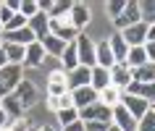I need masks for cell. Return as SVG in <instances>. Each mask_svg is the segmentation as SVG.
<instances>
[{"instance_id":"6da1fadb","label":"cell","mask_w":155,"mask_h":131,"mask_svg":"<svg viewBox=\"0 0 155 131\" xmlns=\"http://www.w3.org/2000/svg\"><path fill=\"white\" fill-rule=\"evenodd\" d=\"M21 79H24V68H21V66L8 63L5 68H0V100L16 89Z\"/></svg>"},{"instance_id":"7a4b0ae2","label":"cell","mask_w":155,"mask_h":131,"mask_svg":"<svg viewBox=\"0 0 155 131\" xmlns=\"http://www.w3.org/2000/svg\"><path fill=\"white\" fill-rule=\"evenodd\" d=\"M11 94L18 100L21 110H26V107H34V105H37V100H40V92H37V87H34L29 79H21V81H18V87L11 92Z\"/></svg>"},{"instance_id":"3957f363","label":"cell","mask_w":155,"mask_h":131,"mask_svg":"<svg viewBox=\"0 0 155 131\" xmlns=\"http://www.w3.org/2000/svg\"><path fill=\"white\" fill-rule=\"evenodd\" d=\"M79 121L82 123H110L113 121V110L105 107L103 102H95V105L79 110Z\"/></svg>"},{"instance_id":"277c9868","label":"cell","mask_w":155,"mask_h":131,"mask_svg":"<svg viewBox=\"0 0 155 131\" xmlns=\"http://www.w3.org/2000/svg\"><path fill=\"white\" fill-rule=\"evenodd\" d=\"M50 34L68 45V42H74L82 32H76V29H74V24L68 21V16H63V18H50Z\"/></svg>"},{"instance_id":"5b68a950","label":"cell","mask_w":155,"mask_h":131,"mask_svg":"<svg viewBox=\"0 0 155 131\" xmlns=\"http://www.w3.org/2000/svg\"><path fill=\"white\" fill-rule=\"evenodd\" d=\"M74 45H76L79 66H84V68H95V42H92L87 34H79V37L74 40Z\"/></svg>"},{"instance_id":"8992f818","label":"cell","mask_w":155,"mask_h":131,"mask_svg":"<svg viewBox=\"0 0 155 131\" xmlns=\"http://www.w3.org/2000/svg\"><path fill=\"white\" fill-rule=\"evenodd\" d=\"M142 21V13H139V3L137 0H126V5H124V13L113 21V26L118 29V32H124V29H129V26L139 24Z\"/></svg>"},{"instance_id":"52a82bcc","label":"cell","mask_w":155,"mask_h":131,"mask_svg":"<svg viewBox=\"0 0 155 131\" xmlns=\"http://www.w3.org/2000/svg\"><path fill=\"white\" fill-rule=\"evenodd\" d=\"M68 21L74 24V29H76V32L87 29V26H90V21H92V8H90V5H84V3H71Z\"/></svg>"},{"instance_id":"ba28073f","label":"cell","mask_w":155,"mask_h":131,"mask_svg":"<svg viewBox=\"0 0 155 131\" xmlns=\"http://www.w3.org/2000/svg\"><path fill=\"white\" fill-rule=\"evenodd\" d=\"M124 37V42L129 45V47H145L147 42V24L145 21H139V24L129 26V29H124V32H118Z\"/></svg>"},{"instance_id":"9c48e42d","label":"cell","mask_w":155,"mask_h":131,"mask_svg":"<svg viewBox=\"0 0 155 131\" xmlns=\"http://www.w3.org/2000/svg\"><path fill=\"white\" fill-rule=\"evenodd\" d=\"M110 123H113L116 129H121V131H137V118H134L121 102L113 107V121Z\"/></svg>"},{"instance_id":"30bf717a","label":"cell","mask_w":155,"mask_h":131,"mask_svg":"<svg viewBox=\"0 0 155 131\" xmlns=\"http://www.w3.org/2000/svg\"><path fill=\"white\" fill-rule=\"evenodd\" d=\"M131 81H134V74H131V68H129L126 63H116L113 68H110V84L118 87L121 92L126 89Z\"/></svg>"},{"instance_id":"8fae6325","label":"cell","mask_w":155,"mask_h":131,"mask_svg":"<svg viewBox=\"0 0 155 131\" xmlns=\"http://www.w3.org/2000/svg\"><path fill=\"white\" fill-rule=\"evenodd\" d=\"M121 105L126 107V110H129L137 121L147 113V110H150V102H145V100L137 97V94H126V92H121Z\"/></svg>"},{"instance_id":"7c38bea8","label":"cell","mask_w":155,"mask_h":131,"mask_svg":"<svg viewBox=\"0 0 155 131\" xmlns=\"http://www.w3.org/2000/svg\"><path fill=\"white\" fill-rule=\"evenodd\" d=\"M66 92H68V87H66V71L63 68L50 71V76H48V97H61Z\"/></svg>"},{"instance_id":"4fadbf2b","label":"cell","mask_w":155,"mask_h":131,"mask_svg":"<svg viewBox=\"0 0 155 131\" xmlns=\"http://www.w3.org/2000/svg\"><path fill=\"white\" fill-rule=\"evenodd\" d=\"M71 102L76 110H84V107H90L97 102V92L92 89V87H79V89L71 92Z\"/></svg>"},{"instance_id":"5bb4252c","label":"cell","mask_w":155,"mask_h":131,"mask_svg":"<svg viewBox=\"0 0 155 131\" xmlns=\"http://www.w3.org/2000/svg\"><path fill=\"white\" fill-rule=\"evenodd\" d=\"M42 60H45V50H42L40 42H32L29 47H24V60H21V68H40Z\"/></svg>"},{"instance_id":"9a60e30c","label":"cell","mask_w":155,"mask_h":131,"mask_svg":"<svg viewBox=\"0 0 155 131\" xmlns=\"http://www.w3.org/2000/svg\"><path fill=\"white\" fill-rule=\"evenodd\" d=\"M66 87H68V92L79 89V87H90V68L76 66L74 71H68L66 74Z\"/></svg>"},{"instance_id":"2e32d148","label":"cell","mask_w":155,"mask_h":131,"mask_svg":"<svg viewBox=\"0 0 155 131\" xmlns=\"http://www.w3.org/2000/svg\"><path fill=\"white\" fill-rule=\"evenodd\" d=\"M0 37H3V42L21 45V47H29L32 42H37V37L32 34V29H29V26H24V29H16V32H5V34H0Z\"/></svg>"},{"instance_id":"e0dca14e","label":"cell","mask_w":155,"mask_h":131,"mask_svg":"<svg viewBox=\"0 0 155 131\" xmlns=\"http://www.w3.org/2000/svg\"><path fill=\"white\" fill-rule=\"evenodd\" d=\"M26 26L32 29V34L37 37V42H40L42 37H48V34H50V18H48V13H42V11L37 13V16L29 18V21H26Z\"/></svg>"},{"instance_id":"ac0fdd59","label":"cell","mask_w":155,"mask_h":131,"mask_svg":"<svg viewBox=\"0 0 155 131\" xmlns=\"http://www.w3.org/2000/svg\"><path fill=\"white\" fill-rule=\"evenodd\" d=\"M90 87L95 92H103L105 87H110V71L108 68H100V66L90 68Z\"/></svg>"},{"instance_id":"d6986e66","label":"cell","mask_w":155,"mask_h":131,"mask_svg":"<svg viewBox=\"0 0 155 131\" xmlns=\"http://www.w3.org/2000/svg\"><path fill=\"white\" fill-rule=\"evenodd\" d=\"M124 92H126V94H137V97H142L145 102H150V105L155 102V81H150V84H137V81H131Z\"/></svg>"},{"instance_id":"ffe728a7","label":"cell","mask_w":155,"mask_h":131,"mask_svg":"<svg viewBox=\"0 0 155 131\" xmlns=\"http://www.w3.org/2000/svg\"><path fill=\"white\" fill-rule=\"evenodd\" d=\"M108 47H110V53H113L116 63H124V60H126V53H129V45L124 42V37H121L118 32L108 37Z\"/></svg>"},{"instance_id":"44dd1931","label":"cell","mask_w":155,"mask_h":131,"mask_svg":"<svg viewBox=\"0 0 155 131\" xmlns=\"http://www.w3.org/2000/svg\"><path fill=\"white\" fill-rule=\"evenodd\" d=\"M42 50H45V55H53V58H61L66 50V42H61L58 37H53V34H48V37H42L40 40Z\"/></svg>"},{"instance_id":"7402d4cb","label":"cell","mask_w":155,"mask_h":131,"mask_svg":"<svg viewBox=\"0 0 155 131\" xmlns=\"http://www.w3.org/2000/svg\"><path fill=\"white\" fill-rule=\"evenodd\" d=\"M97 102H103L105 107H110V110H113V107L121 102V89H118V87H113V84H110V87H105L103 92H97Z\"/></svg>"},{"instance_id":"603a6c76","label":"cell","mask_w":155,"mask_h":131,"mask_svg":"<svg viewBox=\"0 0 155 131\" xmlns=\"http://www.w3.org/2000/svg\"><path fill=\"white\" fill-rule=\"evenodd\" d=\"M3 113L8 115L11 121L24 118V110H21V105H18V100L13 97V94H5V97H3Z\"/></svg>"},{"instance_id":"cb8c5ba5","label":"cell","mask_w":155,"mask_h":131,"mask_svg":"<svg viewBox=\"0 0 155 131\" xmlns=\"http://www.w3.org/2000/svg\"><path fill=\"white\" fill-rule=\"evenodd\" d=\"M61 63H63V71L68 74V71H74L76 66H79V55H76V45L74 42H68L63 50V55H61Z\"/></svg>"},{"instance_id":"d4e9b609","label":"cell","mask_w":155,"mask_h":131,"mask_svg":"<svg viewBox=\"0 0 155 131\" xmlns=\"http://www.w3.org/2000/svg\"><path fill=\"white\" fill-rule=\"evenodd\" d=\"M124 63L129 66L131 71H134V68H139V66H145V63H147L145 47H129V53H126V60H124Z\"/></svg>"},{"instance_id":"484cf974","label":"cell","mask_w":155,"mask_h":131,"mask_svg":"<svg viewBox=\"0 0 155 131\" xmlns=\"http://www.w3.org/2000/svg\"><path fill=\"white\" fill-rule=\"evenodd\" d=\"M131 74H134V81L137 84H150V81H155V66L145 63V66H139V68H134Z\"/></svg>"},{"instance_id":"4316f807","label":"cell","mask_w":155,"mask_h":131,"mask_svg":"<svg viewBox=\"0 0 155 131\" xmlns=\"http://www.w3.org/2000/svg\"><path fill=\"white\" fill-rule=\"evenodd\" d=\"M3 50H5V58H8V63L21 66V60H24V47H21V45H11V42H3Z\"/></svg>"},{"instance_id":"83f0119b","label":"cell","mask_w":155,"mask_h":131,"mask_svg":"<svg viewBox=\"0 0 155 131\" xmlns=\"http://www.w3.org/2000/svg\"><path fill=\"white\" fill-rule=\"evenodd\" d=\"M18 13L29 21L32 16H37V13H40V3H37V0H21V3H18Z\"/></svg>"},{"instance_id":"f1b7e54d","label":"cell","mask_w":155,"mask_h":131,"mask_svg":"<svg viewBox=\"0 0 155 131\" xmlns=\"http://www.w3.org/2000/svg\"><path fill=\"white\" fill-rule=\"evenodd\" d=\"M58 123L61 126H68V123H74V121H79V110L76 107H63V110H58Z\"/></svg>"},{"instance_id":"f546056e","label":"cell","mask_w":155,"mask_h":131,"mask_svg":"<svg viewBox=\"0 0 155 131\" xmlns=\"http://www.w3.org/2000/svg\"><path fill=\"white\" fill-rule=\"evenodd\" d=\"M137 131H155V115H153V110H147V113L137 121Z\"/></svg>"},{"instance_id":"4dcf8cb0","label":"cell","mask_w":155,"mask_h":131,"mask_svg":"<svg viewBox=\"0 0 155 131\" xmlns=\"http://www.w3.org/2000/svg\"><path fill=\"white\" fill-rule=\"evenodd\" d=\"M124 5H126V0H113V3H108V13H110V18H118L124 13Z\"/></svg>"},{"instance_id":"1f68e13d","label":"cell","mask_w":155,"mask_h":131,"mask_svg":"<svg viewBox=\"0 0 155 131\" xmlns=\"http://www.w3.org/2000/svg\"><path fill=\"white\" fill-rule=\"evenodd\" d=\"M11 16H13V11H11V8H8V3L3 0V3H0V26H5V24H8Z\"/></svg>"},{"instance_id":"d6a6232c","label":"cell","mask_w":155,"mask_h":131,"mask_svg":"<svg viewBox=\"0 0 155 131\" xmlns=\"http://www.w3.org/2000/svg\"><path fill=\"white\" fill-rule=\"evenodd\" d=\"M29 118H16V121H11V131H29Z\"/></svg>"},{"instance_id":"836d02e7","label":"cell","mask_w":155,"mask_h":131,"mask_svg":"<svg viewBox=\"0 0 155 131\" xmlns=\"http://www.w3.org/2000/svg\"><path fill=\"white\" fill-rule=\"evenodd\" d=\"M63 97V94H61ZM61 97H48V107L53 110V113H58V110H63V100Z\"/></svg>"},{"instance_id":"e575fe53","label":"cell","mask_w":155,"mask_h":131,"mask_svg":"<svg viewBox=\"0 0 155 131\" xmlns=\"http://www.w3.org/2000/svg\"><path fill=\"white\" fill-rule=\"evenodd\" d=\"M110 123H84V131H108Z\"/></svg>"},{"instance_id":"d590c367","label":"cell","mask_w":155,"mask_h":131,"mask_svg":"<svg viewBox=\"0 0 155 131\" xmlns=\"http://www.w3.org/2000/svg\"><path fill=\"white\" fill-rule=\"evenodd\" d=\"M145 53H147V63L155 66V42H147V45H145Z\"/></svg>"},{"instance_id":"8d00e7d4","label":"cell","mask_w":155,"mask_h":131,"mask_svg":"<svg viewBox=\"0 0 155 131\" xmlns=\"http://www.w3.org/2000/svg\"><path fill=\"white\" fill-rule=\"evenodd\" d=\"M61 131H84V123L74 121V123H68V126H61Z\"/></svg>"},{"instance_id":"74e56055","label":"cell","mask_w":155,"mask_h":131,"mask_svg":"<svg viewBox=\"0 0 155 131\" xmlns=\"http://www.w3.org/2000/svg\"><path fill=\"white\" fill-rule=\"evenodd\" d=\"M147 42H155V24L147 26ZM147 42H145V45H147Z\"/></svg>"},{"instance_id":"f35d334b","label":"cell","mask_w":155,"mask_h":131,"mask_svg":"<svg viewBox=\"0 0 155 131\" xmlns=\"http://www.w3.org/2000/svg\"><path fill=\"white\" fill-rule=\"evenodd\" d=\"M5 126H11V118L3 113V110H0V129H5Z\"/></svg>"},{"instance_id":"ab89813d","label":"cell","mask_w":155,"mask_h":131,"mask_svg":"<svg viewBox=\"0 0 155 131\" xmlns=\"http://www.w3.org/2000/svg\"><path fill=\"white\" fill-rule=\"evenodd\" d=\"M8 66V58H5V50L0 47V68H5Z\"/></svg>"},{"instance_id":"60d3db41","label":"cell","mask_w":155,"mask_h":131,"mask_svg":"<svg viewBox=\"0 0 155 131\" xmlns=\"http://www.w3.org/2000/svg\"><path fill=\"white\" fill-rule=\"evenodd\" d=\"M37 131H55V129H50V126H42V129H37Z\"/></svg>"},{"instance_id":"b9f144b4","label":"cell","mask_w":155,"mask_h":131,"mask_svg":"<svg viewBox=\"0 0 155 131\" xmlns=\"http://www.w3.org/2000/svg\"><path fill=\"white\" fill-rule=\"evenodd\" d=\"M108 131H121V129H116V126H113V123H110V126H108Z\"/></svg>"},{"instance_id":"7bdbcfd3","label":"cell","mask_w":155,"mask_h":131,"mask_svg":"<svg viewBox=\"0 0 155 131\" xmlns=\"http://www.w3.org/2000/svg\"><path fill=\"white\" fill-rule=\"evenodd\" d=\"M150 110H153V115H155V102H153V105H150Z\"/></svg>"},{"instance_id":"ee69618b","label":"cell","mask_w":155,"mask_h":131,"mask_svg":"<svg viewBox=\"0 0 155 131\" xmlns=\"http://www.w3.org/2000/svg\"><path fill=\"white\" fill-rule=\"evenodd\" d=\"M0 131H11V126H5V129H0Z\"/></svg>"},{"instance_id":"f6af8a7d","label":"cell","mask_w":155,"mask_h":131,"mask_svg":"<svg viewBox=\"0 0 155 131\" xmlns=\"http://www.w3.org/2000/svg\"><path fill=\"white\" fill-rule=\"evenodd\" d=\"M0 110H3V100H0Z\"/></svg>"},{"instance_id":"bcb514c9","label":"cell","mask_w":155,"mask_h":131,"mask_svg":"<svg viewBox=\"0 0 155 131\" xmlns=\"http://www.w3.org/2000/svg\"><path fill=\"white\" fill-rule=\"evenodd\" d=\"M0 47H3V37H0Z\"/></svg>"}]
</instances>
